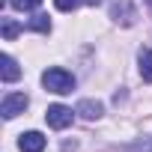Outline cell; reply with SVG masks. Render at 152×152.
Returning <instances> with one entry per match:
<instances>
[{
	"instance_id": "cell-6",
	"label": "cell",
	"mask_w": 152,
	"mask_h": 152,
	"mask_svg": "<svg viewBox=\"0 0 152 152\" xmlns=\"http://www.w3.org/2000/svg\"><path fill=\"white\" fill-rule=\"evenodd\" d=\"M45 143H48V140H45L39 131H24V134L18 137V149H21V152H42Z\"/></svg>"
},
{
	"instance_id": "cell-4",
	"label": "cell",
	"mask_w": 152,
	"mask_h": 152,
	"mask_svg": "<svg viewBox=\"0 0 152 152\" xmlns=\"http://www.w3.org/2000/svg\"><path fill=\"white\" fill-rule=\"evenodd\" d=\"M110 18H113L116 24H122V27H131L134 18H137V12H134V6L128 3V0H119V3L110 6Z\"/></svg>"
},
{
	"instance_id": "cell-12",
	"label": "cell",
	"mask_w": 152,
	"mask_h": 152,
	"mask_svg": "<svg viewBox=\"0 0 152 152\" xmlns=\"http://www.w3.org/2000/svg\"><path fill=\"white\" fill-rule=\"evenodd\" d=\"M87 0H54V6L60 9V12H72V9H78V6H84Z\"/></svg>"
},
{
	"instance_id": "cell-11",
	"label": "cell",
	"mask_w": 152,
	"mask_h": 152,
	"mask_svg": "<svg viewBox=\"0 0 152 152\" xmlns=\"http://www.w3.org/2000/svg\"><path fill=\"white\" fill-rule=\"evenodd\" d=\"M9 3H12L15 9H21V12H33V9L42 6V0H9Z\"/></svg>"
},
{
	"instance_id": "cell-13",
	"label": "cell",
	"mask_w": 152,
	"mask_h": 152,
	"mask_svg": "<svg viewBox=\"0 0 152 152\" xmlns=\"http://www.w3.org/2000/svg\"><path fill=\"white\" fill-rule=\"evenodd\" d=\"M149 3H152V0H149Z\"/></svg>"
},
{
	"instance_id": "cell-2",
	"label": "cell",
	"mask_w": 152,
	"mask_h": 152,
	"mask_svg": "<svg viewBox=\"0 0 152 152\" xmlns=\"http://www.w3.org/2000/svg\"><path fill=\"white\" fill-rule=\"evenodd\" d=\"M27 104H30V99L24 93H9V96H3V102H0V113H3V119H15L18 113L27 110Z\"/></svg>"
},
{
	"instance_id": "cell-10",
	"label": "cell",
	"mask_w": 152,
	"mask_h": 152,
	"mask_svg": "<svg viewBox=\"0 0 152 152\" xmlns=\"http://www.w3.org/2000/svg\"><path fill=\"white\" fill-rule=\"evenodd\" d=\"M27 27L36 30V33H51V21H48V15H33Z\"/></svg>"
},
{
	"instance_id": "cell-7",
	"label": "cell",
	"mask_w": 152,
	"mask_h": 152,
	"mask_svg": "<svg viewBox=\"0 0 152 152\" xmlns=\"http://www.w3.org/2000/svg\"><path fill=\"white\" fill-rule=\"evenodd\" d=\"M0 78H3L6 84H12V81H18V78H21V69H18L15 57H9V54L0 57Z\"/></svg>"
},
{
	"instance_id": "cell-1",
	"label": "cell",
	"mask_w": 152,
	"mask_h": 152,
	"mask_svg": "<svg viewBox=\"0 0 152 152\" xmlns=\"http://www.w3.org/2000/svg\"><path fill=\"white\" fill-rule=\"evenodd\" d=\"M42 87H45L48 93L66 96V93H72V90H75V78H72V72H66V69L54 66V69H45V72H42Z\"/></svg>"
},
{
	"instance_id": "cell-5",
	"label": "cell",
	"mask_w": 152,
	"mask_h": 152,
	"mask_svg": "<svg viewBox=\"0 0 152 152\" xmlns=\"http://www.w3.org/2000/svg\"><path fill=\"white\" fill-rule=\"evenodd\" d=\"M75 113L93 122V119H99V116L104 113V104H102V102H96V99H81V102H78V107H75Z\"/></svg>"
},
{
	"instance_id": "cell-8",
	"label": "cell",
	"mask_w": 152,
	"mask_h": 152,
	"mask_svg": "<svg viewBox=\"0 0 152 152\" xmlns=\"http://www.w3.org/2000/svg\"><path fill=\"white\" fill-rule=\"evenodd\" d=\"M137 63H140V78L146 84H152V48H143L140 57H137Z\"/></svg>"
},
{
	"instance_id": "cell-3",
	"label": "cell",
	"mask_w": 152,
	"mask_h": 152,
	"mask_svg": "<svg viewBox=\"0 0 152 152\" xmlns=\"http://www.w3.org/2000/svg\"><path fill=\"white\" fill-rule=\"evenodd\" d=\"M45 119H48V125H51V128L63 131V128H69V125H72L75 113H72V107H66V104H51V107L45 110Z\"/></svg>"
},
{
	"instance_id": "cell-9",
	"label": "cell",
	"mask_w": 152,
	"mask_h": 152,
	"mask_svg": "<svg viewBox=\"0 0 152 152\" xmlns=\"http://www.w3.org/2000/svg\"><path fill=\"white\" fill-rule=\"evenodd\" d=\"M0 33H3V39L9 42V39H15V36L21 33V24L12 21V18H3V24H0Z\"/></svg>"
}]
</instances>
